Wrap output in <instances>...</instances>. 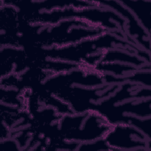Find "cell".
Listing matches in <instances>:
<instances>
[{
    "instance_id": "1",
    "label": "cell",
    "mask_w": 151,
    "mask_h": 151,
    "mask_svg": "<svg viewBox=\"0 0 151 151\" xmlns=\"http://www.w3.org/2000/svg\"><path fill=\"white\" fill-rule=\"evenodd\" d=\"M107 120L96 110L61 115L57 123V134L61 139L85 143L104 138L110 129Z\"/></svg>"
},
{
    "instance_id": "2",
    "label": "cell",
    "mask_w": 151,
    "mask_h": 151,
    "mask_svg": "<svg viewBox=\"0 0 151 151\" xmlns=\"http://www.w3.org/2000/svg\"><path fill=\"white\" fill-rule=\"evenodd\" d=\"M104 139L111 150H146L150 141L140 130L126 123L112 125Z\"/></svg>"
}]
</instances>
